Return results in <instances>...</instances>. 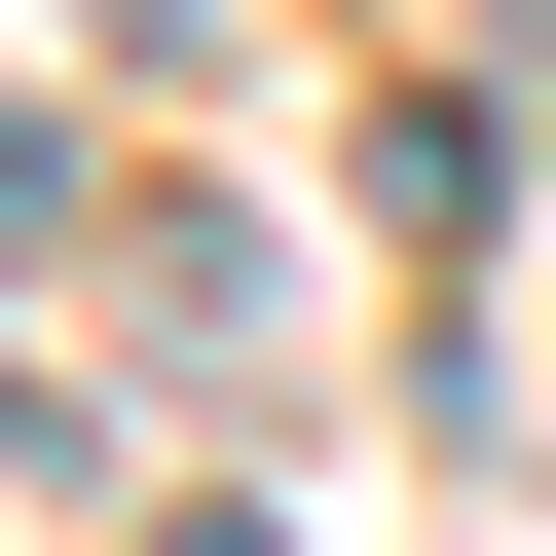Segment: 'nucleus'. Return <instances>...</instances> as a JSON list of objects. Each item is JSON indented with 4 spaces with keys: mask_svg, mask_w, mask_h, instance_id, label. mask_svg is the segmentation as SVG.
Here are the masks:
<instances>
[{
    "mask_svg": "<svg viewBox=\"0 0 556 556\" xmlns=\"http://www.w3.org/2000/svg\"><path fill=\"white\" fill-rule=\"evenodd\" d=\"M482 186H519V112H482V75H408V112H371V223H408V260H482Z\"/></svg>",
    "mask_w": 556,
    "mask_h": 556,
    "instance_id": "nucleus-1",
    "label": "nucleus"
},
{
    "mask_svg": "<svg viewBox=\"0 0 556 556\" xmlns=\"http://www.w3.org/2000/svg\"><path fill=\"white\" fill-rule=\"evenodd\" d=\"M75 38H186V0H75Z\"/></svg>",
    "mask_w": 556,
    "mask_h": 556,
    "instance_id": "nucleus-2",
    "label": "nucleus"
}]
</instances>
